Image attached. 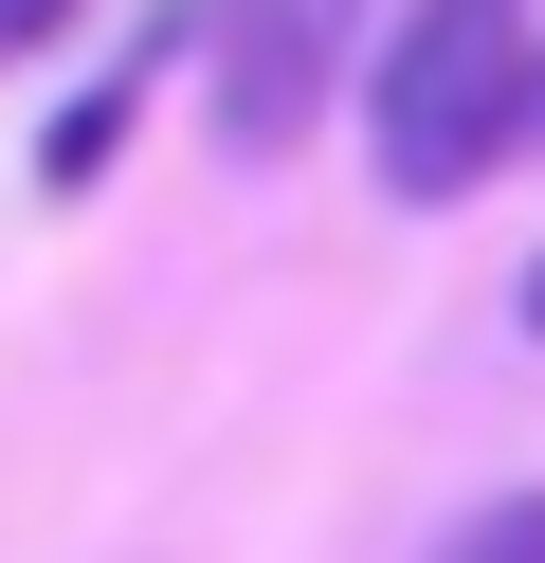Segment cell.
I'll return each instance as SVG.
<instances>
[{"instance_id": "8992f818", "label": "cell", "mask_w": 545, "mask_h": 563, "mask_svg": "<svg viewBox=\"0 0 545 563\" xmlns=\"http://www.w3.org/2000/svg\"><path fill=\"white\" fill-rule=\"evenodd\" d=\"M527 328H545V255H527Z\"/></svg>"}, {"instance_id": "5b68a950", "label": "cell", "mask_w": 545, "mask_h": 563, "mask_svg": "<svg viewBox=\"0 0 545 563\" xmlns=\"http://www.w3.org/2000/svg\"><path fill=\"white\" fill-rule=\"evenodd\" d=\"M527 146H545V74H527Z\"/></svg>"}, {"instance_id": "277c9868", "label": "cell", "mask_w": 545, "mask_h": 563, "mask_svg": "<svg viewBox=\"0 0 545 563\" xmlns=\"http://www.w3.org/2000/svg\"><path fill=\"white\" fill-rule=\"evenodd\" d=\"M55 19H73V0H0V55H36V37H55Z\"/></svg>"}, {"instance_id": "7a4b0ae2", "label": "cell", "mask_w": 545, "mask_h": 563, "mask_svg": "<svg viewBox=\"0 0 545 563\" xmlns=\"http://www.w3.org/2000/svg\"><path fill=\"white\" fill-rule=\"evenodd\" d=\"M346 37H363V0H218V19H200L218 146H237V164H291L327 128V91H346Z\"/></svg>"}, {"instance_id": "6da1fadb", "label": "cell", "mask_w": 545, "mask_h": 563, "mask_svg": "<svg viewBox=\"0 0 545 563\" xmlns=\"http://www.w3.org/2000/svg\"><path fill=\"white\" fill-rule=\"evenodd\" d=\"M527 74H545V0H418L363 74V146L400 200H455L527 146Z\"/></svg>"}, {"instance_id": "3957f363", "label": "cell", "mask_w": 545, "mask_h": 563, "mask_svg": "<svg viewBox=\"0 0 545 563\" xmlns=\"http://www.w3.org/2000/svg\"><path fill=\"white\" fill-rule=\"evenodd\" d=\"M455 563H545V490H509V509H472V545Z\"/></svg>"}]
</instances>
